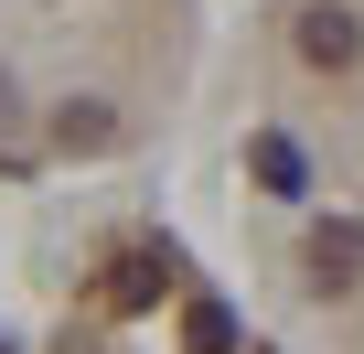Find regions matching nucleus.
I'll return each mask as SVG.
<instances>
[{"label":"nucleus","mask_w":364,"mask_h":354,"mask_svg":"<svg viewBox=\"0 0 364 354\" xmlns=\"http://www.w3.org/2000/svg\"><path fill=\"white\" fill-rule=\"evenodd\" d=\"M300 54L311 65H353L364 54V22L343 11V0H311V11H300Z\"/></svg>","instance_id":"f03ea898"},{"label":"nucleus","mask_w":364,"mask_h":354,"mask_svg":"<svg viewBox=\"0 0 364 354\" xmlns=\"http://www.w3.org/2000/svg\"><path fill=\"white\" fill-rule=\"evenodd\" d=\"M247 172H257L268 194H311V161H300L289 129H257V140H247Z\"/></svg>","instance_id":"7ed1b4c3"},{"label":"nucleus","mask_w":364,"mask_h":354,"mask_svg":"<svg viewBox=\"0 0 364 354\" xmlns=\"http://www.w3.org/2000/svg\"><path fill=\"white\" fill-rule=\"evenodd\" d=\"M182 354H236V311L225 301H193V311H182Z\"/></svg>","instance_id":"423d86ee"},{"label":"nucleus","mask_w":364,"mask_h":354,"mask_svg":"<svg viewBox=\"0 0 364 354\" xmlns=\"http://www.w3.org/2000/svg\"><path fill=\"white\" fill-rule=\"evenodd\" d=\"M54 140H65V150H107V140H118V118H107L97 97H65V108H54Z\"/></svg>","instance_id":"39448f33"},{"label":"nucleus","mask_w":364,"mask_h":354,"mask_svg":"<svg viewBox=\"0 0 364 354\" xmlns=\"http://www.w3.org/2000/svg\"><path fill=\"white\" fill-rule=\"evenodd\" d=\"M161 290H171V247H129L118 279H107V311H139V301H161Z\"/></svg>","instance_id":"20e7f679"},{"label":"nucleus","mask_w":364,"mask_h":354,"mask_svg":"<svg viewBox=\"0 0 364 354\" xmlns=\"http://www.w3.org/2000/svg\"><path fill=\"white\" fill-rule=\"evenodd\" d=\"M364 279V215H332V226H311V290H353Z\"/></svg>","instance_id":"f257e3e1"}]
</instances>
